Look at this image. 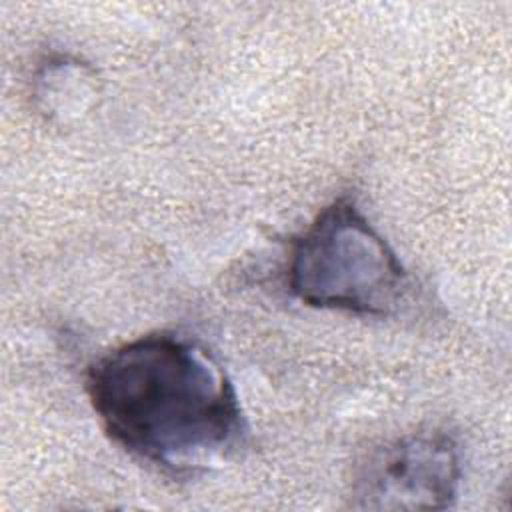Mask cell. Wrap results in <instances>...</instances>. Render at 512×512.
Here are the masks:
<instances>
[{"label":"cell","instance_id":"cell-1","mask_svg":"<svg viewBox=\"0 0 512 512\" xmlns=\"http://www.w3.org/2000/svg\"><path fill=\"white\" fill-rule=\"evenodd\" d=\"M86 392L104 432L134 458L192 474L234 452L246 422L232 380L198 342L146 334L100 356Z\"/></svg>","mask_w":512,"mask_h":512},{"label":"cell","instance_id":"cell-4","mask_svg":"<svg viewBox=\"0 0 512 512\" xmlns=\"http://www.w3.org/2000/svg\"><path fill=\"white\" fill-rule=\"evenodd\" d=\"M92 72L68 56L48 58L36 76V98L50 114H64L94 92Z\"/></svg>","mask_w":512,"mask_h":512},{"label":"cell","instance_id":"cell-3","mask_svg":"<svg viewBox=\"0 0 512 512\" xmlns=\"http://www.w3.org/2000/svg\"><path fill=\"white\" fill-rule=\"evenodd\" d=\"M462 460L444 430H420L374 448L358 466L350 506L360 510H444L458 496Z\"/></svg>","mask_w":512,"mask_h":512},{"label":"cell","instance_id":"cell-2","mask_svg":"<svg viewBox=\"0 0 512 512\" xmlns=\"http://www.w3.org/2000/svg\"><path fill=\"white\" fill-rule=\"evenodd\" d=\"M288 288L312 308L388 316L406 296L408 274L356 202L342 196L292 242Z\"/></svg>","mask_w":512,"mask_h":512}]
</instances>
